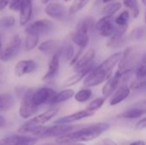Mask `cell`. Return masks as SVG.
<instances>
[{"label": "cell", "mask_w": 146, "mask_h": 145, "mask_svg": "<svg viewBox=\"0 0 146 145\" xmlns=\"http://www.w3.org/2000/svg\"><path fill=\"white\" fill-rule=\"evenodd\" d=\"M121 54V52H115L110 55L100 65L94 68L83 80L84 85L86 88H91L107 81L112 76L113 69L118 65Z\"/></svg>", "instance_id": "obj_1"}, {"label": "cell", "mask_w": 146, "mask_h": 145, "mask_svg": "<svg viewBox=\"0 0 146 145\" xmlns=\"http://www.w3.org/2000/svg\"><path fill=\"white\" fill-rule=\"evenodd\" d=\"M109 129H110V125L108 123H104V122L85 126L84 127H82L81 129L76 132L57 138L56 142L57 144L90 142L100 137L104 132H105Z\"/></svg>", "instance_id": "obj_2"}, {"label": "cell", "mask_w": 146, "mask_h": 145, "mask_svg": "<svg viewBox=\"0 0 146 145\" xmlns=\"http://www.w3.org/2000/svg\"><path fill=\"white\" fill-rule=\"evenodd\" d=\"M58 109L57 108H51L42 114L28 120L26 121L23 125H21L18 129L17 132L21 134H26L29 132H34L43 127V126L50 121L52 118H54L58 114Z\"/></svg>", "instance_id": "obj_3"}, {"label": "cell", "mask_w": 146, "mask_h": 145, "mask_svg": "<svg viewBox=\"0 0 146 145\" xmlns=\"http://www.w3.org/2000/svg\"><path fill=\"white\" fill-rule=\"evenodd\" d=\"M84 125H71V124H55L54 126L49 127H42L39 130L36 131L34 134L37 138H59L68 133L76 132L82 127Z\"/></svg>", "instance_id": "obj_4"}, {"label": "cell", "mask_w": 146, "mask_h": 145, "mask_svg": "<svg viewBox=\"0 0 146 145\" xmlns=\"http://www.w3.org/2000/svg\"><path fill=\"white\" fill-rule=\"evenodd\" d=\"M132 72H128V73H122L120 71H116L114 75H112L107 81L106 83L104 85L103 88H102V94L103 97H104L105 98L107 97H110L113 93L121 86V83L124 80H127V79L129 77L130 73Z\"/></svg>", "instance_id": "obj_5"}, {"label": "cell", "mask_w": 146, "mask_h": 145, "mask_svg": "<svg viewBox=\"0 0 146 145\" xmlns=\"http://www.w3.org/2000/svg\"><path fill=\"white\" fill-rule=\"evenodd\" d=\"M21 47V37L17 34L13 36L10 40L8 42L6 46L2 50L0 53V61L3 62H9L15 58L17 54L20 52Z\"/></svg>", "instance_id": "obj_6"}, {"label": "cell", "mask_w": 146, "mask_h": 145, "mask_svg": "<svg viewBox=\"0 0 146 145\" xmlns=\"http://www.w3.org/2000/svg\"><path fill=\"white\" fill-rule=\"evenodd\" d=\"M54 27L55 24L52 21L49 19H39L28 24L25 28V32L39 36L53 31Z\"/></svg>", "instance_id": "obj_7"}, {"label": "cell", "mask_w": 146, "mask_h": 145, "mask_svg": "<svg viewBox=\"0 0 146 145\" xmlns=\"http://www.w3.org/2000/svg\"><path fill=\"white\" fill-rule=\"evenodd\" d=\"M57 92L49 87H41L33 91L32 100L33 104L38 108L44 104H50L52 98Z\"/></svg>", "instance_id": "obj_8"}, {"label": "cell", "mask_w": 146, "mask_h": 145, "mask_svg": "<svg viewBox=\"0 0 146 145\" xmlns=\"http://www.w3.org/2000/svg\"><path fill=\"white\" fill-rule=\"evenodd\" d=\"M33 90L30 89L22 97L21 103L19 108V115L22 119H28L32 117L36 112L38 108L33 104L32 100V95H33Z\"/></svg>", "instance_id": "obj_9"}, {"label": "cell", "mask_w": 146, "mask_h": 145, "mask_svg": "<svg viewBox=\"0 0 146 145\" xmlns=\"http://www.w3.org/2000/svg\"><path fill=\"white\" fill-rule=\"evenodd\" d=\"M95 27L101 36L104 38H110L115 32L116 26L114 25L112 16H104L99 19L96 24Z\"/></svg>", "instance_id": "obj_10"}, {"label": "cell", "mask_w": 146, "mask_h": 145, "mask_svg": "<svg viewBox=\"0 0 146 145\" xmlns=\"http://www.w3.org/2000/svg\"><path fill=\"white\" fill-rule=\"evenodd\" d=\"M96 56V50L94 49H89L86 53H84L77 62L73 66L75 73L92 68V64Z\"/></svg>", "instance_id": "obj_11"}, {"label": "cell", "mask_w": 146, "mask_h": 145, "mask_svg": "<svg viewBox=\"0 0 146 145\" xmlns=\"http://www.w3.org/2000/svg\"><path fill=\"white\" fill-rule=\"evenodd\" d=\"M44 13L50 18L57 21H61L65 17L66 9L65 7L56 2H50L44 7Z\"/></svg>", "instance_id": "obj_12"}, {"label": "cell", "mask_w": 146, "mask_h": 145, "mask_svg": "<svg viewBox=\"0 0 146 145\" xmlns=\"http://www.w3.org/2000/svg\"><path fill=\"white\" fill-rule=\"evenodd\" d=\"M38 68L37 63L33 60H21L15 66V74L17 77H23L34 72Z\"/></svg>", "instance_id": "obj_13"}, {"label": "cell", "mask_w": 146, "mask_h": 145, "mask_svg": "<svg viewBox=\"0 0 146 145\" xmlns=\"http://www.w3.org/2000/svg\"><path fill=\"white\" fill-rule=\"evenodd\" d=\"M33 0H23L19 16V23L21 26H27L33 17Z\"/></svg>", "instance_id": "obj_14"}, {"label": "cell", "mask_w": 146, "mask_h": 145, "mask_svg": "<svg viewBox=\"0 0 146 145\" xmlns=\"http://www.w3.org/2000/svg\"><path fill=\"white\" fill-rule=\"evenodd\" d=\"M94 115L93 112H91L87 109H84V110H80L77 111L75 113H73L71 115H68L67 116L62 117L56 121H54V124H71L76 121H79L80 120L91 117Z\"/></svg>", "instance_id": "obj_15"}, {"label": "cell", "mask_w": 146, "mask_h": 145, "mask_svg": "<svg viewBox=\"0 0 146 145\" xmlns=\"http://www.w3.org/2000/svg\"><path fill=\"white\" fill-rule=\"evenodd\" d=\"M133 56V48L127 47L121 54V57L118 63V71L122 73L132 72Z\"/></svg>", "instance_id": "obj_16"}, {"label": "cell", "mask_w": 146, "mask_h": 145, "mask_svg": "<svg viewBox=\"0 0 146 145\" xmlns=\"http://www.w3.org/2000/svg\"><path fill=\"white\" fill-rule=\"evenodd\" d=\"M131 89L127 85H121L110 97V106H116L125 101L131 93Z\"/></svg>", "instance_id": "obj_17"}, {"label": "cell", "mask_w": 146, "mask_h": 145, "mask_svg": "<svg viewBox=\"0 0 146 145\" xmlns=\"http://www.w3.org/2000/svg\"><path fill=\"white\" fill-rule=\"evenodd\" d=\"M59 67H60V55L58 53V50L52 55L49 64H48V69L44 77L42 78L43 80H49L56 77L59 71Z\"/></svg>", "instance_id": "obj_18"}, {"label": "cell", "mask_w": 146, "mask_h": 145, "mask_svg": "<svg viewBox=\"0 0 146 145\" xmlns=\"http://www.w3.org/2000/svg\"><path fill=\"white\" fill-rule=\"evenodd\" d=\"M92 69H93V67L75 73L74 75L70 76L68 79H67L63 82L62 86L67 88V87H71V86H73V85H76V84H78V83H80L81 80H84V79H86V77L89 74V73H90Z\"/></svg>", "instance_id": "obj_19"}, {"label": "cell", "mask_w": 146, "mask_h": 145, "mask_svg": "<svg viewBox=\"0 0 146 145\" xmlns=\"http://www.w3.org/2000/svg\"><path fill=\"white\" fill-rule=\"evenodd\" d=\"M71 40L80 49V50H85V48L88 45L89 40H90V36L89 34L86 33H82V32H74L71 34Z\"/></svg>", "instance_id": "obj_20"}, {"label": "cell", "mask_w": 146, "mask_h": 145, "mask_svg": "<svg viewBox=\"0 0 146 145\" xmlns=\"http://www.w3.org/2000/svg\"><path fill=\"white\" fill-rule=\"evenodd\" d=\"M94 25V19L93 17H86L80 20L75 26L74 31L78 32L86 33L89 34L90 32L92 29V26Z\"/></svg>", "instance_id": "obj_21"}, {"label": "cell", "mask_w": 146, "mask_h": 145, "mask_svg": "<svg viewBox=\"0 0 146 145\" xmlns=\"http://www.w3.org/2000/svg\"><path fill=\"white\" fill-rule=\"evenodd\" d=\"M74 91L72 89H65L58 93H56L55 95V97L52 98L50 104H57V103H64L69 99H71L72 97H74Z\"/></svg>", "instance_id": "obj_22"}, {"label": "cell", "mask_w": 146, "mask_h": 145, "mask_svg": "<svg viewBox=\"0 0 146 145\" xmlns=\"http://www.w3.org/2000/svg\"><path fill=\"white\" fill-rule=\"evenodd\" d=\"M146 115V109H139V108H132L129 109L124 112H122L121 114L117 115V118H121V119H138L140 118L142 116H144Z\"/></svg>", "instance_id": "obj_23"}, {"label": "cell", "mask_w": 146, "mask_h": 145, "mask_svg": "<svg viewBox=\"0 0 146 145\" xmlns=\"http://www.w3.org/2000/svg\"><path fill=\"white\" fill-rule=\"evenodd\" d=\"M15 104L14 97L10 93L0 94V112L9 111Z\"/></svg>", "instance_id": "obj_24"}, {"label": "cell", "mask_w": 146, "mask_h": 145, "mask_svg": "<svg viewBox=\"0 0 146 145\" xmlns=\"http://www.w3.org/2000/svg\"><path fill=\"white\" fill-rule=\"evenodd\" d=\"M38 49L39 51L45 53V54H49V53H53L55 54L58 50L57 49V44L56 42L53 39H48L45 40L44 42H42L38 46Z\"/></svg>", "instance_id": "obj_25"}, {"label": "cell", "mask_w": 146, "mask_h": 145, "mask_svg": "<svg viewBox=\"0 0 146 145\" xmlns=\"http://www.w3.org/2000/svg\"><path fill=\"white\" fill-rule=\"evenodd\" d=\"M39 42V36L32 33H26L25 42H24V50L26 51H31L36 48Z\"/></svg>", "instance_id": "obj_26"}, {"label": "cell", "mask_w": 146, "mask_h": 145, "mask_svg": "<svg viewBox=\"0 0 146 145\" xmlns=\"http://www.w3.org/2000/svg\"><path fill=\"white\" fill-rule=\"evenodd\" d=\"M92 97V91L90 88H84L80 90L77 93L74 94V99L76 102L83 103L89 101Z\"/></svg>", "instance_id": "obj_27"}, {"label": "cell", "mask_w": 146, "mask_h": 145, "mask_svg": "<svg viewBox=\"0 0 146 145\" xmlns=\"http://www.w3.org/2000/svg\"><path fill=\"white\" fill-rule=\"evenodd\" d=\"M58 53L60 55V57H62L66 62H70L74 56V50L71 44H68L58 50Z\"/></svg>", "instance_id": "obj_28"}, {"label": "cell", "mask_w": 146, "mask_h": 145, "mask_svg": "<svg viewBox=\"0 0 146 145\" xmlns=\"http://www.w3.org/2000/svg\"><path fill=\"white\" fill-rule=\"evenodd\" d=\"M121 8V3L120 2H113L109 3L103 9V14L104 16H113L117 11H119Z\"/></svg>", "instance_id": "obj_29"}, {"label": "cell", "mask_w": 146, "mask_h": 145, "mask_svg": "<svg viewBox=\"0 0 146 145\" xmlns=\"http://www.w3.org/2000/svg\"><path fill=\"white\" fill-rule=\"evenodd\" d=\"M136 78H145L146 77V51L139 60L136 69H135Z\"/></svg>", "instance_id": "obj_30"}, {"label": "cell", "mask_w": 146, "mask_h": 145, "mask_svg": "<svg viewBox=\"0 0 146 145\" xmlns=\"http://www.w3.org/2000/svg\"><path fill=\"white\" fill-rule=\"evenodd\" d=\"M106 101V98L104 97H97L93 100H92L89 104L87 105L86 107V109L91 111V112H95L98 109H100L102 108V106L104 105V103H105Z\"/></svg>", "instance_id": "obj_31"}, {"label": "cell", "mask_w": 146, "mask_h": 145, "mask_svg": "<svg viewBox=\"0 0 146 145\" xmlns=\"http://www.w3.org/2000/svg\"><path fill=\"white\" fill-rule=\"evenodd\" d=\"M16 20L13 15H5L0 18V29H10L15 25Z\"/></svg>", "instance_id": "obj_32"}, {"label": "cell", "mask_w": 146, "mask_h": 145, "mask_svg": "<svg viewBox=\"0 0 146 145\" xmlns=\"http://www.w3.org/2000/svg\"><path fill=\"white\" fill-rule=\"evenodd\" d=\"M90 0H74L73 3L69 7L68 13L70 15L76 14L77 12L80 11L83 8H85Z\"/></svg>", "instance_id": "obj_33"}, {"label": "cell", "mask_w": 146, "mask_h": 145, "mask_svg": "<svg viewBox=\"0 0 146 145\" xmlns=\"http://www.w3.org/2000/svg\"><path fill=\"white\" fill-rule=\"evenodd\" d=\"M124 5L132 10L133 18H137L139 15V8L138 6V0H123Z\"/></svg>", "instance_id": "obj_34"}, {"label": "cell", "mask_w": 146, "mask_h": 145, "mask_svg": "<svg viewBox=\"0 0 146 145\" xmlns=\"http://www.w3.org/2000/svg\"><path fill=\"white\" fill-rule=\"evenodd\" d=\"M128 20H129V12L127 10H125L115 18V22L118 26H127Z\"/></svg>", "instance_id": "obj_35"}, {"label": "cell", "mask_w": 146, "mask_h": 145, "mask_svg": "<svg viewBox=\"0 0 146 145\" xmlns=\"http://www.w3.org/2000/svg\"><path fill=\"white\" fill-rule=\"evenodd\" d=\"M146 86V77L145 78H136L133 79L129 87L131 90H140Z\"/></svg>", "instance_id": "obj_36"}, {"label": "cell", "mask_w": 146, "mask_h": 145, "mask_svg": "<svg viewBox=\"0 0 146 145\" xmlns=\"http://www.w3.org/2000/svg\"><path fill=\"white\" fill-rule=\"evenodd\" d=\"M38 142V138L20 136V140H19L18 145H35Z\"/></svg>", "instance_id": "obj_37"}, {"label": "cell", "mask_w": 146, "mask_h": 145, "mask_svg": "<svg viewBox=\"0 0 146 145\" xmlns=\"http://www.w3.org/2000/svg\"><path fill=\"white\" fill-rule=\"evenodd\" d=\"M20 136H9L0 141V145H18Z\"/></svg>", "instance_id": "obj_38"}, {"label": "cell", "mask_w": 146, "mask_h": 145, "mask_svg": "<svg viewBox=\"0 0 146 145\" xmlns=\"http://www.w3.org/2000/svg\"><path fill=\"white\" fill-rule=\"evenodd\" d=\"M22 2L23 0H10L9 4V9L14 12L20 11Z\"/></svg>", "instance_id": "obj_39"}, {"label": "cell", "mask_w": 146, "mask_h": 145, "mask_svg": "<svg viewBox=\"0 0 146 145\" xmlns=\"http://www.w3.org/2000/svg\"><path fill=\"white\" fill-rule=\"evenodd\" d=\"M142 35H143L142 30L138 28V29H135L132 32V33L130 34V38L132 39H139V38H141Z\"/></svg>", "instance_id": "obj_40"}, {"label": "cell", "mask_w": 146, "mask_h": 145, "mask_svg": "<svg viewBox=\"0 0 146 145\" xmlns=\"http://www.w3.org/2000/svg\"><path fill=\"white\" fill-rule=\"evenodd\" d=\"M83 50H79V51L76 53V54H74V57L72 58V60L70 61V66H74L76 62H77V61L80 59V57L83 55L82 53H83Z\"/></svg>", "instance_id": "obj_41"}, {"label": "cell", "mask_w": 146, "mask_h": 145, "mask_svg": "<svg viewBox=\"0 0 146 145\" xmlns=\"http://www.w3.org/2000/svg\"><path fill=\"white\" fill-rule=\"evenodd\" d=\"M146 128V117L142 118L137 124H136V129L137 130H143Z\"/></svg>", "instance_id": "obj_42"}, {"label": "cell", "mask_w": 146, "mask_h": 145, "mask_svg": "<svg viewBox=\"0 0 146 145\" xmlns=\"http://www.w3.org/2000/svg\"><path fill=\"white\" fill-rule=\"evenodd\" d=\"M10 0H0V12L9 7Z\"/></svg>", "instance_id": "obj_43"}, {"label": "cell", "mask_w": 146, "mask_h": 145, "mask_svg": "<svg viewBox=\"0 0 146 145\" xmlns=\"http://www.w3.org/2000/svg\"><path fill=\"white\" fill-rule=\"evenodd\" d=\"M134 107L135 108H139V109H146V99L137 103V104H135Z\"/></svg>", "instance_id": "obj_44"}, {"label": "cell", "mask_w": 146, "mask_h": 145, "mask_svg": "<svg viewBox=\"0 0 146 145\" xmlns=\"http://www.w3.org/2000/svg\"><path fill=\"white\" fill-rule=\"evenodd\" d=\"M6 125H7V121H6V120H5L2 115H0V129H2V128L5 127V126H6Z\"/></svg>", "instance_id": "obj_45"}, {"label": "cell", "mask_w": 146, "mask_h": 145, "mask_svg": "<svg viewBox=\"0 0 146 145\" xmlns=\"http://www.w3.org/2000/svg\"><path fill=\"white\" fill-rule=\"evenodd\" d=\"M102 145H117L114 141L110 140V139H105L104 140V144Z\"/></svg>", "instance_id": "obj_46"}, {"label": "cell", "mask_w": 146, "mask_h": 145, "mask_svg": "<svg viewBox=\"0 0 146 145\" xmlns=\"http://www.w3.org/2000/svg\"><path fill=\"white\" fill-rule=\"evenodd\" d=\"M129 145H146V143L142 140H138V141H134V142L131 143Z\"/></svg>", "instance_id": "obj_47"}, {"label": "cell", "mask_w": 146, "mask_h": 145, "mask_svg": "<svg viewBox=\"0 0 146 145\" xmlns=\"http://www.w3.org/2000/svg\"><path fill=\"white\" fill-rule=\"evenodd\" d=\"M57 145H85L80 143H67V144H58Z\"/></svg>", "instance_id": "obj_48"}, {"label": "cell", "mask_w": 146, "mask_h": 145, "mask_svg": "<svg viewBox=\"0 0 146 145\" xmlns=\"http://www.w3.org/2000/svg\"><path fill=\"white\" fill-rule=\"evenodd\" d=\"M50 0H41V3H42L43 4H48V3H50Z\"/></svg>", "instance_id": "obj_49"}, {"label": "cell", "mask_w": 146, "mask_h": 145, "mask_svg": "<svg viewBox=\"0 0 146 145\" xmlns=\"http://www.w3.org/2000/svg\"><path fill=\"white\" fill-rule=\"evenodd\" d=\"M103 1V3H110L112 0H102Z\"/></svg>", "instance_id": "obj_50"}, {"label": "cell", "mask_w": 146, "mask_h": 145, "mask_svg": "<svg viewBox=\"0 0 146 145\" xmlns=\"http://www.w3.org/2000/svg\"><path fill=\"white\" fill-rule=\"evenodd\" d=\"M2 41H1V37H0V53H1V51H2Z\"/></svg>", "instance_id": "obj_51"}, {"label": "cell", "mask_w": 146, "mask_h": 145, "mask_svg": "<svg viewBox=\"0 0 146 145\" xmlns=\"http://www.w3.org/2000/svg\"><path fill=\"white\" fill-rule=\"evenodd\" d=\"M141 1H142V3L146 6V0H141Z\"/></svg>", "instance_id": "obj_52"}, {"label": "cell", "mask_w": 146, "mask_h": 145, "mask_svg": "<svg viewBox=\"0 0 146 145\" xmlns=\"http://www.w3.org/2000/svg\"><path fill=\"white\" fill-rule=\"evenodd\" d=\"M64 2H66V3H68V2H69V1H71V0H63Z\"/></svg>", "instance_id": "obj_53"}, {"label": "cell", "mask_w": 146, "mask_h": 145, "mask_svg": "<svg viewBox=\"0 0 146 145\" xmlns=\"http://www.w3.org/2000/svg\"><path fill=\"white\" fill-rule=\"evenodd\" d=\"M145 21H146V14H145Z\"/></svg>", "instance_id": "obj_54"}]
</instances>
